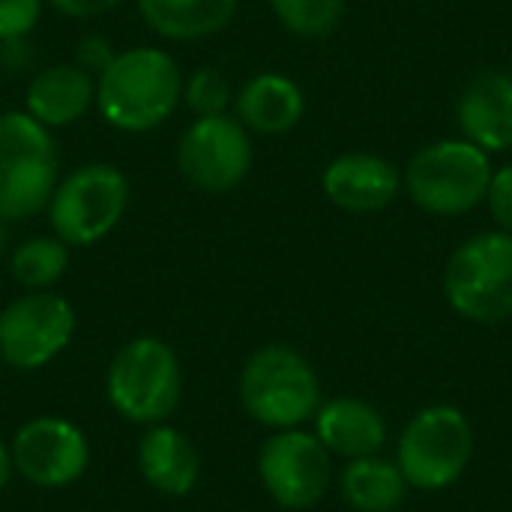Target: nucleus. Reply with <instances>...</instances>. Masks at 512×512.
Here are the masks:
<instances>
[{"mask_svg":"<svg viewBox=\"0 0 512 512\" xmlns=\"http://www.w3.org/2000/svg\"><path fill=\"white\" fill-rule=\"evenodd\" d=\"M183 75L162 48H126L96 75V105L105 123L120 132H150L177 108Z\"/></svg>","mask_w":512,"mask_h":512,"instance_id":"obj_1","label":"nucleus"},{"mask_svg":"<svg viewBox=\"0 0 512 512\" xmlns=\"http://www.w3.org/2000/svg\"><path fill=\"white\" fill-rule=\"evenodd\" d=\"M240 402L267 429H300L321 408V384L303 354L288 345H264L240 372Z\"/></svg>","mask_w":512,"mask_h":512,"instance_id":"obj_2","label":"nucleus"},{"mask_svg":"<svg viewBox=\"0 0 512 512\" xmlns=\"http://www.w3.org/2000/svg\"><path fill=\"white\" fill-rule=\"evenodd\" d=\"M57 144L51 129L27 111L0 114V216L6 222L30 219L48 210L57 189Z\"/></svg>","mask_w":512,"mask_h":512,"instance_id":"obj_3","label":"nucleus"},{"mask_svg":"<svg viewBox=\"0 0 512 512\" xmlns=\"http://www.w3.org/2000/svg\"><path fill=\"white\" fill-rule=\"evenodd\" d=\"M105 393L123 420L156 426L168 420L180 402V360L168 342L156 336H138L114 354L105 375Z\"/></svg>","mask_w":512,"mask_h":512,"instance_id":"obj_4","label":"nucleus"},{"mask_svg":"<svg viewBox=\"0 0 512 512\" xmlns=\"http://www.w3.org/2000/svg\"><path fill=\"white\" fill-rule=\"evenodd\" d=\"M492 183L489 153L468 138L423 147L405 171L411 201L435 216H462L486 201Z\"/></svg>","mask_w":512,"mask_h":512,"instance_id":"obj_5","label":"nucleus"},{"mask_svg":"<svg viewBox=\"0 0 512 512\" xmlns=\"http://www.w3.org/2000/svg\"><path fill=\"white\" fill-rule=\"evenodd\" d=\"M444 294L468 321H507L512 315V234L486 231L462 243L444 267Z\"/></svg>","mask_w":512,"mask_h":512,"instance_id":"obj_6","label":"nucleus"},{"mask_svg":"<svg viewBox=\"0 0 512 512\" xmlns=\"http://www.w3.org/2000/svg\"><path fill=\"white\" fill-rule=\"evenodd\" d=\"M474 429L453 405L423 408L402 432L396 465L411 489L441 492L453 486L471 465Z\"/></svg>","mask_w":512,"mask_h":512,"instance_id":"obj_7","label":"nucleus"},{"mask_svg":"<svg viewBox=\"0 0 512 512\" xmlns=\"http://www.w3.org/2000/svg\"><path fill=\"white\" fill-rule=\"evenodd\" d=\"M126 204V174L108 162H90L57 183L48 201V222L66 246H93L120 225Z\"/></svg>","mask_w":512,"mask_h":512,"instance_id":"obj_8","label":"nucleus"},{"mask_svg":"<svg viewBox=\"0 0 512 512\" xmlns=\"http://www.w3.org/2000/svg\"><path fill=\"white\" fill-rule=\"evenodd\" d=\"M75 336L72 306L51 291H30L0 312V360L18 372L48 366Z\"/></svg>","mask_w":512,"mask_h":512,"instance_id":"obj_9","label":"nucleus"},{"mask_svg":"<svg viewBox=\"0 0 512 512\" xmlns=\"http://www.w3.org/2000/svg\"><path fill=\"white\" fill-rule=\"evenodd\" d=\"M258 477L285 510H312L330 489L333 462L315 432L282 429L258 453Z\"/></svg>","mask_w":512,"mask_h":512,"instance_id":"obj_10","label":"nucleus"},{"mask_svg":"<svg viewBox=\"0 0 512 512\" xmlns=\"http://www.w3.org/2000/svg\"><path fill=\"white\" fill-rule=\"evenodd\" d=\"M177 165L201 192L225 195L237 189L252 168L249 129L231 114L198 117L177 144Z\"/></svg>","mask_w":512,"mask_h":512,"instance_id":"obj_11","label":"nucleus"},{"mask_svg":"<svg viewBox=\"0 0 512 512\" xmlns=\"http://www.w3.org/2000/svg\"><path fill=\"white\" fill-rule=\"evenodd\" d=\"M12 468L39 489H63L84 477L90 444L84 432L63 417H36L24 423L9 447Z\"/></svg>","mask_w":512,"mask_h":512,"instance_id":"obj_12","label":"nucleus"},{"mask_svg":"<svg viewBox=\"0 0 512 512\" xmlns=\"http://www.w3.org/2000/svg\"><path fill=\"white\" fill-rule=\"evenodd\" d=\"M399 171L375 153L336 156L321 177L324 195L348 213H378L399 195Z\"/></svg>","mask_w":512,"mask_h":512,"instance_id":"obj_13","label":"nucleus"},{"mask_svg":"<svg viewBox=\"0 0 512 512\" xmlns=\"http://www.w3.org/2000/svg\"><path fill=\"white\" fill-rule=\"evenodd\" d=\"M312 420L315 435L327 447V453L348 462L378 456L387 444V423L381 411L357 396H336L330 402H321Z\"/></svg>","mask_w":512,"mask_h":512,"instance_id":"obj_14","label":"nucleus"},{"mask_svg":"<svg viewBox=\"0 0 512 512\" xmlns=\"http://www.w3.org/2000/svg\"><path fill=\"white\" fill-rule=\"evenodd\" d=\"M459 126L486 153L512 147V75L480 72L459 99Z\"/></svg>","mask_w":512,"mask_h":512,"instance_id":"obj_15","label":"nucleus"},{"mask_svg":"<svg viewBox=\"0 0 512 512\" xmlns=\"http://www.w3.org/2000/svg\"><path fill=\"white\" fill-rule=\"evenodd\" d=\"M96 102V78L78 63H57L42 69L24 96V111L45 129H60L87 114Z\"/></svg>","mask_w":512,"mask_h":512,"instance_id":"obj_16","label":"nucleus"},{"mask_svg":"<svg viewBox=\"0 0 512 512\" xmlns=\"http://www.w3.org/2000/svg\"><path fill=\"white\" fill-rule=\"evenodd\" d=\"M138 471L141 477L168 498H183L195 489L201 462L192 441L165 423L147 426L138 441Z\"/></svg>","mask_w":512,"mask_h":512,"instance_id":"obj_17","label":"nucleus"},{"mask_svg":"<svg viewBox=\"0 0 512 512\" xmlns=\"http://www.w3.org/2000/svg\"><path fill=\"white\" fill-rule=\"evenodd\" d=\"M306 99L297 81L279 72L252 75L234 96V117L261 135H282L300 123Z\"/></svg>","mask_w":512,"mask_h":512,"instance_id":"obj_18","label":"nucleus"},{"mask_svg":"<svg viewBox=\"0 0 512 512\" xmlns=\"http://www.w3.org/2000/svg\"><path fill=\"white\" fill-rule=\"evenodd\" d=\"M144 24L174 42L213 36L231 24L240 0H135Z\"/></svg>","mask_w":512,"mask_h":512,"instance_id":"obj_19","label":"nucleus"},{"mask_svg":"<svg viewBox=\"0 0 512 512\" xmlns=\"http://www.w3.org/2000/svg\"><path fill=\"white\" fill-rule=\"evenodd\" d=\"M339 489L354 512H396L408 498V480L396 462L381 456L351 459L339 474Z\"/></svg>","mask_w":512,"mask_h":512,"instance_id":"obj_20","label":"nucleus"},{"mask_svg":"<svg viewBox=\"0 0 512 512\" xmlns=\"http://www.w3.org/2000/svg\"><path fill=\"white\" fill-rule=\"evenodd\" d=\"M66 267H69V246L60 237H30L9 258V270L15 282L30 291H48L51 285L60 282Z\"/></svg>","mask_w":512,"mask_h":512,"instance_id":"obj_21","label":"nucleus"},{"mask_svg":"<svg viewBox=\"0 0 512 512\" xmlns=\"http://www.w3.org/2000/svg\"><path fill=\"white\" fill-rule=\"evenodd\" d=\"M276 18L297 36L318 39L339 27L345 0H270Z\"/></svg>","mask_w":512,"mask_h":512,"instance_id":"obj_22","label":"nucleus"},{"mask_svg":"<svg viewBox=\"0 0 512 512\" xmlns=\"http://www.w3.org/2000/svg\"><path fill=\"white\" fill-rule=\"evenodd\" d=\"M231 84L228 78L213 69V66H201L195 69L189 78H183V93L180 99L195 111V117H213V114H228L231 105Z\"/></svg>","mask_w":512,"mask_h":512,"instance_id":"obj_23","label":"nucleus"},{"mask_svg":"<svg viewBox=\"0 0 512 512\" xmlns=\"http://www.w3.org/2000/svg\"><path fill=\"white\" fill-rule=\"evenodd\" d=\"M45 0H0V42L24 39L42 15Z\"/></svg>","mask_w":512,"mask_h":512,"instance_id":"obj_24","label":"nucleus"},{"mask_svg":"<svg viewBox=\"0 0 512 512\" xmlns=\"http://www.w3.org/2000/svg\"><path fill=\"white\" fill-rule=\"evenodd\" d=\"M486 201H489V210H492L495 222L501 225V231L512 234V165L492 171Z\"/></svg>","mask_w":512,"mask_h":512,"instance_id":"obj_25","label":"nucleus"},{"mask_svg":"<svg viewBox=\"0 0 512 512\" xmlns=\"http://www.w3.org/2000/svg\"><path fill=\"white\" fill-rule=\"evenodd\" d=\"M114 54H117V51H111V45H108L102 36H87V39L81 42V51H78V66L87 69L90 75H93V72L99 75V72L114 60Z\"/></svg>","mask_w":512,"mask_h":512,"instance_id":"obj_26","label":"nucleus"},{"mask_svg":"<svg viewBox=\"0 0 512 512\" xmlns=\"http://www.w3.org/2000/svg\"><path fill=\"white\" fill-rule=\"evenodd\" d=\"M48 3L69 18H96V15L111 12L123 0H48Z\"/></svg>","mask_w":512,"mask_h":512,"instance_id":"obj_27","label":"nucleus"},{"mask_svg":"<svg viewBox=\"0 0 512 512\" xmlns=\"http://www.w3.org/2000/svg\"><path fill=\"white\" fill-rule=\"evenodd\" d=\"M12 456H9V450L0 444V492L6 489V483H9V477H12Z\"/></svg>","mask_w":512,"mask_h":512,"instance_id":"obj_28","label":"nucleus"},{"mask_svg":"<svg viewBox=\"0 0 512 512\" xmlns=\"http://www.w3.org/2000/svg\"><path fill=\"white\" fill-rule=\"evenodd\" d=\"M6 246H9V222L0 216V255L6 252Z\"/></svg>","mask_w":512,"mask_h":512,"instance_id":"obj_29","label":"nucleus"},{"mask_svg":"<svg viewBox=\"0 0 512 512\" xmlns=\"http://www.w3.org/2000/svg\"><path fill=\"white\" fill-rule=\"evenodd\" d=\"M0 363H3V360H0Z\"/></svg>","mask_w":512,"mask_h":512,"instance_id":"obj_30","label":"nucleus"}]
</instances>
